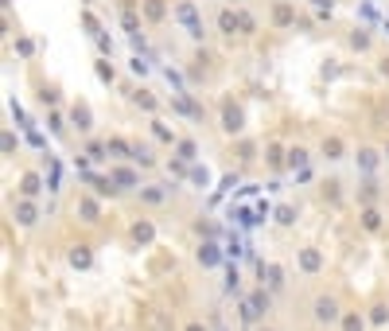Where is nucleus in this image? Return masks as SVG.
Here are the masks:
<instances>
[{"label":"nucleus","instance_id":"1","mask_svg":"<svg viewBox=\"0 0 389 331\" xmlns=\"http://www.w3.org/2000/svg\"><path fill=\"white\" fill-rule=\"evenodd\" d=\"M335 316H338L335 300H331V296H319V300H315V320H319V324H331Z\"/></svg>","mask_w":389,"mask_h":331},{"label":"nucleus","instance_id":"2","mask_svg":"<svg viewBox=\"0 0 389 331\" xmlns=\"http://www.w3.org/2000/svg\"><path fill=\"white\" fill-rule=\"evenodd\" d=\"M346 331H362V320L358 316H346Z\"/></svg>","mask_w":389,"mask_h":331},{"label":"nucleus","instance_id":"3","mask_svg":"<svg viewBox=\"0 0 389 331\" xmlns=\"http://www.w3.org/2000/svg\"><path fill=\"white\" fill-rule=\"evenodd\" d=\"M187 331H203V328H199V324H191V328H187Z\"/></svg>","mask_w":389,"mask_h":331}]
</instances>
